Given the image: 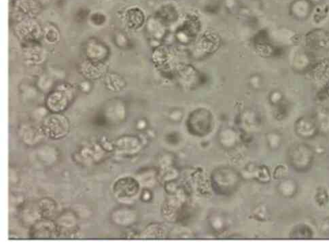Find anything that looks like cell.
Listing matches in <instances>:
<instances>
[{
  "label": "cell",
  "instance_id": "obj_1",
  "mask_svg": "<svg viewBox=\"0 0 329 248\" xmlns=\"http://www.w3.org/2000/svg\"><path fill=\"white\" fill-rule=\"evenodd\" d=\"M306 46L316 51L329 52V31L315 29L306 35Z\"/></svg>",
  "mask_w": 329,
  "mask_h": 248
},
{
  "label": "cell",
  "instance_id": "obj_2",
  "mask_svg": "<svg viewBox=\"0 0 329 248\" xmlns=\"http://www.w3.org/2000/svg\"><path fill=\"white\" fill-rule=\"evenodd\" d=\"M113 190L117 198L127 200L137 195L139 190V185L133 178L124 177L115 181Z\"/></svg>",
  "mask_w": 329,
  "mask_h": 248
},
{
  "label": "cell",
  "instance_id": "obj_3",
  "mask_svg": "<svg viewBox=\"0 0 329 248\" xmlns=\"http://www.w3.org/2000/svg\"><path fill=\"white\" fill-rule=\"evenodd\" d=\"M71 96L70 87L67 85H61L48 96L47 104L52 111H61L68 106Z\"/></svg>",
  "mask_w": 329,
  "mask_h": 248
},
{
  "label": "cell",
  "instance_id": "obj_4",
  "mask_svg": "<svg viewBox=\"0 0 329 248\" xmlns=\"http://www.w3.org/2000/svg\"><path fill=\"white\" fill-rule=\"evenodd\" d=\"M199 30V23L197 19L192 17L185 21L183 25L177 29L176 40L183 45L192 43Z\"/></svg>",
  "mask_w": 329,
  "mask_h": 248
},
{
  "label": "cell",
  "instance_id": "obj_5",
  "mask_svg": "<svg viewBox=\"0 0 329 248\" xmlns=\"http://www.w3.org/2000/svg\"><path fill=\"white\" fill-rule=\"evenodd\" d=\"M218 40L212 34H206L201 38L193 49L194 55L197 57H206L216 50Z\"/></svg>",
  "mask_w": 329,
  "mask_h": 248
},
{
  "label": "cell",
  "instance_id": "obj_6",
  "mask_svg": "<svg viewBox=\"0 0 329 248\" xmlns=\"http://www.w3.org/2000/svg\"><path fill=\"white\" fill-rule=\"evenodd\" d=\"M17 32L22 39L34 41L40 37L41 29L36 22L26 19L17 26Z\"/></svg>",
  "mask_w": 329,
  "mask_h": 248
},
{
  "label": "cell",
  "instance_id": "obj_7",
  "mask_svg": "<svg viewBox=\"0 0 329 248\" xmlns=\"http://www.w3.org/2000/svg\"><path fill=\"white\" fill-rule=\"evenodd\" d=\"M45 128L52 136L59 137L68 132V124L64 117L55 115L46 120Z\"/></svg>",
  "mask_w": 329,
  "mask_h": 248
},
{
  "label": "cell",
  "instance_id": "obj_8",
  "mask_svg": "<svg viewBox=\"0 0 329 248\" xmlns=\"http://www.w3.org/2000/svg\"><path fill=\"white\" fill-rule=\"evenodd\" d=\"M310 0H295L290 6V15L298 20H305L312 12Z\"/></svg>",
  "mask_w": 329,
  "mask_h": 248
},
{
  "label": "cell",
  "instance_id": "obj_9",
  "mask_svg": "<svg viewBox=\"0 0 329 248\" xmlns=\"http://www.w3.org/2000/svg\"><path fill=\"white\" fill-rule=\"evenodd\" d=\"M311 74L314 81L323 85L329 81V60L320 61L311 68Z\"/></svg>",
  "mask_w": 329,
  "mask_h": 248
},
{
  "label": "cell",
  "instance_id": "obj_10",
  "mask_svg": "<svg viewBox=\"0 0 329 248\" xmlns=\"http://www.w3.org/2000/svg\"><path fill=\"white\" fill-rule=\"evenodd\" d=\"M147 29L153 40L159 42L164 40L167 34L165 24L158 18L150 19L147 23Z\"/></svg>",
  "mask_w": 329,
  "mask_h": 248
},
{
  "label": "cell",
  "instance_id": "obj_11",
  "mask_svg": "<svg viewBox=\"0 0 329 248\" xmlns=\"http://www.w3.org/2000/svg\"><path fill=\"white\" fill-rule=\"evenodd\" d=\"M38 6L32 0H19L16 1L15 13L21 17H31L38 12Z\"/></svg>",
  "mask_w": 329,
  "mask_h": 248
},
{
  "label": "cell",
  "instance_id": "obj_12",
  "mask_svg": "<svg viewBox=\"0 0 329 248\" xmlns=\"http://www.w3.org/2000/svg\"><path fill=\"white\" fill-rule=\"evenodd\" d=\"M127 25L131 29H137L144 22V15L138 8H131L126 14Z\"/></svg>",
  "mask_w": 329,
  "mask_h": 248
},
{
  "label": "cell",
  "instance_id": "obj_13",
  "mask_svg": "<svg viewBox=\"0 0 329 248\" xmlns=\"http://www.w3.org/2000/svg\"><path fill=\"white\" fill-rule=\"evenodd\" d=\"M87 55L92 61L99 62V61L106 57L108 50L101 44L92 43L87 47Z\"/></svg>",
  "mask_w": 329,
  "mask_h": 248
},
{
  "label": "cell",
  "instance_id": "obj_14",
  "mask_svg": "<svg viewBox=\"0 0 329 248\" xmlns=\"http://www.w3.org/2000/svg\"><path fill=\"white\" fill-rule=\"evenodd\" d=\"M311 59L306 52H297L294 56L293 66L297 71H304L310 68Z\"/></svg>",
  "mask_w": 329,
  "mask_h": 248
},
{
  "label": "cell",
  "instance_id": "obj_15",
  "mask_svg": "<svg viewBox=\"0 0 329 248\" xmlns=\"http://www.w3.org/2000/svg\"><path fill=\"white\" fill-rule=\"evenodd\" d=\"M329 13V6L328 5L320 3L313 8L311 15L312 16V19L315 23L320 24L326 20Z\"/></svg>",
  "mask_w": 329,
  "mask_h": 248
},
{
  "label": "cell",
  "instance_id": "obj_16",
  "mask_svg": "<svg viewBox=\"0 0 329 248\" xmlns=\"http://www.w3.org/2000/svg\"><path fill=\"white\" fill-rule=\"evenodd\" d=\"M94 61L89 62L85 64L83 68L85 69V74L91 78H97L102 74L104 71V67L102 64H99V62H96L94 64Z\"/></svg>",
  "mask_w": 329,
  "mask_h": 248
},
{
  "label": "cell",
  "instance_id": "obj_17",
  "mask_svg": "<svg viewBox=\"0 0 329 248\" xmlns=\"http://www.w3.org/2000/svg\"><path fill=\"white\" fill-rule=\"evenodd\" d=\"M178 18V14L173 7L166 6L162 8L159 13L158 19L162 21L164 24L176 21Z\"/></svg>",
  "mask_w": 329,
  "mask_h": 248
},
{
  "label": "cell",
  "instance_id": "obj_18",
  "mask_svg": "<svg viewBox=\"0 0 329 248\" xmlns=\"http://www.w3.org/2000/svg\"><path fill=\"white\" fill-rule=\"evenodd\" d=\"M25 57L31 62H40L44 57L43 50L39 47H29L25 50Z\"/></svg>",
  "mask_w": 329,
  "mask_h": 248
},
{
  "label": "cell",
  "instance_id": "obj_19",
  "mask_svg": "<svg viewBox=\"0 0 329 248\" xmlns=\"http://www.w3.org/2000/svg\"><path fill=\"white\" fill-rule=\"evenodd\" d=\"M106 85L113 90H120L125 85V82L116 74H110L106 79Z\"/></svg>",
  "mask_w": 329,
  "mask_h": 248
},
{
  "label": "cell",
  "instance_id": "obj_20",
  "mask_svg": "<svg viewBox=\"0 0 329 248\" xmlns=\"http://www.w3.org/2000/svg\"><path fill=\"white\" fill-rule=\"evenodd\" d=\"M45 38L47 41L50 43H54L57 42L59 39V32L57 29L54 27H48L47 28L46 32H45Z\"/></svg>",
  "mask_w": 329,
  "mask_h": 248
},
{
  "label": "cell",
  "instance_id": "obj_21",
  "mask_svg": "<svg viewBox=\"0 0 329 248\" xmlns=\"http://www.w3.org/2000/svg\"><path fill=\"white\" fill-rule=\"evenodd\" d=\"M250 83L255 88L260 86L261 83V78L258 75H253L250 78Z\"/></svg>",
  "mask_w": 329,
  "mask_h": 248
},
{
  "label": "cell",
  "instance_id": "obj_22",
  "mask_svg": "<svg viewBox=\"0 0 329 248\" xmlns=\"http://www.w3.org/2000/svg\"><path fill=\"white\" fill-rule=\"evenodd\" d=\"M51 83L52 82L50 78L45 77V78H41V80H40V85L42 88L47 89L48 88V87L51 85Z\"/></svg>",
  "mask_w": 329,
  "mask_h": 248
},
{
  "label": "cell",
  "instance_id": "obj_23",
  "mask_svg": "<svg viewBox=\"0 0 329 248\" xmlns=\"http://www.w3.org/2000/svg\"><path fill=\"white\" fill-rule=\"evenodd\" d=\"M271 101L274 103H278L281 101L282 98V94L279 92L275 91L271 95Z\"/></svg>",
  "mask_w": 329,
  "mask_h": 248
},
{
  "label": "cell",
  "instance_id": "obj_24",
  "mask_svg": "<svg viewBox=\"0 0 329 248\" xmlns=\"http://www.w3.org/2000/svg\"><path fill=\"white\" fill-rule=\"evenodd\" d=\"M117 43L120 46H125L126 44L127 43V39L124 35L119 34L117 36Z\"/></svg>",
  "mask_w": 329,
  "mask_h": 248
},
{
  "label": "cell",
  "instance_id": "obj_25",
  "mask_svg": "<svg viewBox=\"0 0 329 248\" xmlns=\"http://www.w3.org/2000/svg\"><path fill=\"white\" fill-rule=\"evenodd\" d=\"M322 91H323L324 95L329 97V81L323 85Z\"/></svg>",
  "mask_w": 329,
  "mask_h": 248
}]
</instances>
